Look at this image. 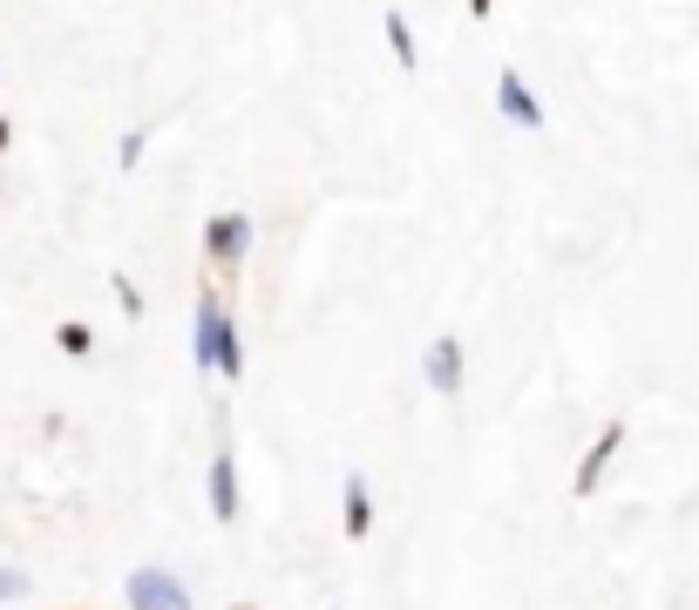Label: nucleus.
Returning <instances> with one entry per match:
<instances>
[{"label": "nucleus", "instance_id": "obj_1", "mask_svg": "<svg viewBox=\"0 0 699 610\" xmlns=\"http://www.w3.org/2000/svg\"><path fill=\"white\" fill-rule=\"evenodd\" d=\"M502 115L523 122V130H536V122H543V109L530 102V89H523V75H517V68H502Z\"/></svg>", "mask_w": 699, "mask_h": 610}, {"label": "nucleus", "instance_id": "obj_2", "mask_svg": "<svg viewBox=\"0 0 699 610\" xmlns=\"http://www.w3.org/2000/svg\"><path fill=\"white\" fill-rule=\"evenodd\" d=\"M387 41H395V62H401V68H414V34H408V21H401V14H387Z\"/></svg>", "mask_w": 699, "mask_h": 610}, {"label": "nucleus", "instance_id": "obj_3", "mask_svg": "<svg viewBox=\"0 0 699 610\" xmlns=\"http://www.w3.org/2000/svg\"><path fill=\"white\" fill-rule=\"evenodd\" d=\"M618 434H625V428H611V434H604V441L591 447V462H585V475H577V488H591V481H598V468H604V455L618 447Z\"/></svg>", "mask_w": 699, "mask_h": 610}, {"label": "nucleus", "instance_id": "obj_4", "mask_svg": "<svg viewBox=\"0 0 699 610\" xmlns=\"http://www.w3.org/2000/svg\"><path fill=\"white\" fill-rule=\"evenodd\" d=\"M346 536H367V496L346 488Z\"/></svg>", "mask_w": 699, "mask_h": 610}, {"label": "nucleus", "instance_id": "obj_5", "mask_svg": "<svg viewBox=\"0 0 699 610\" xmlns=\"http://www.w3.org/2000/svg\"><path fill=\"white\" fill-rule=\"evenodd\" d=\"M489 8H496V0H469V14H476V21H489Z\"/></svg>", "mask_w": 699, "mask_h": 610}, {"label": "nucleus", "instance_id": "obj_6", "mask_svg": "<svg viewBox=\"0 0 699 610\" xmlns=\"http://www.w3.org/2000/svg\"><path fill=\"white\" fill-rule=\"evenodd\" d=\"M0 149H8V115H0Z\"/></svg>", "mask_w": 699, "mask_h": 610}]
</instances>
